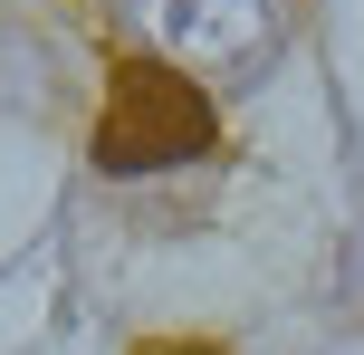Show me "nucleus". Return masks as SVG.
Instances as JSON below:
<instances>
[{
    "instance_id": "f257e3e1",
    "label": "nucleus",
    "mask_w": 364,
    "mask_h": 355,
    "mask_svg": "<svg viewBox=\"0 0 364 355\" xmlns=\"http://www.w3.org/2000/svg\"><path fill=\"white\" fill-rule=\"evenodd\" d=\"M211 154V96L192 68L134 48L106 77V106H96V164L106 173H164V164H201Z\"/></svg>"
},
{
    "instance_id": "f03ea898",
    "label": "nucleus",
    "mask_w": 364,
    "mask_h": 355,
    "mask_svg": "<svg viewBox=\"0 0 364 355\" xmlns=\"http://www.w3.org/2000/svg\"><path fill=\"white\" fill-rule=\"evenodd\" d=\"M115 29L144 58H173L192 77H259L288 38V0H106Z\"/></svg>"
}]
</instances>
